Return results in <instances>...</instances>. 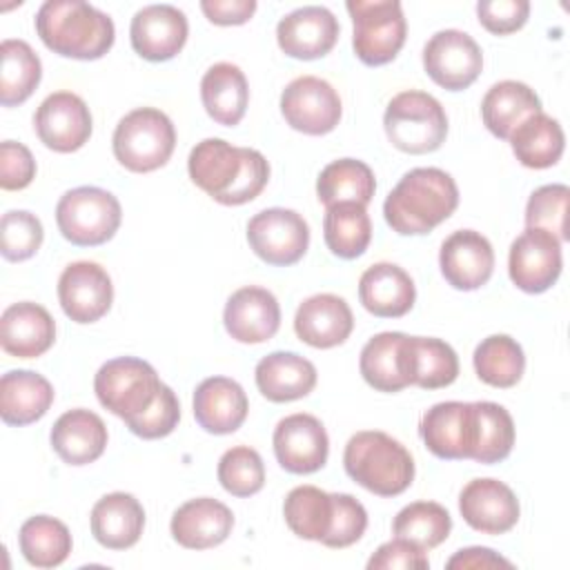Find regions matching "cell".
<instances>
[{"mask_svg": "<svg viewBox=\"0 0 570 570\" xmlns=\"http://www.w3.org/2000/svg\"><path fill=\"white\" fill-rule=\"evenodd\" d=\"M160 379L156 370L136 356H118L100 365L94 379V392L102 407L125 423L145 414L158 396Z\"/></svg>", "mask_w": 570, "mask_h": 570, "instance_id": "8", "label": "cell"}, {"mask_svg": "<svg viewBox=\"0 0 570 570\" xmlns=\"http://www.w3.org/2000/svg\"><path fill=\"white\" fill-rule=\"evenodd\" d=\"M200 9L209 22L229 27V24L247 22L256 11V2L254 0H203Z\"/></svg>", "mask_w": 570, "mask_h": 570, "instance_id": "53", "label": "cell"}, {"mask_svg": "<svg viewBox=\"0 0 570 570\" xmlns=\"http://www.w3.org/2000/svg\"><path fill=\"white\" fill-rule=\"evenodd\" d=\"M247 240L261 261L287 267L298 263L307 252L309 227L298 212L269 207L249 218Z\"/></svg>", "mask_w": 570, "mask_h": 570, "instance_id": "10", "label": "cell"}, {"mask_svg": "<svg viewBox=\"0 0 570 570\" xmlns=\"http://www.w3.org/2000/svg\"><path fill=\"white\" fill-rule=\"evenodd\" d=\"M116 160L136 174L163 167L176 147L169 116L156 107H138L120 118L111 138Z\"/></svg>", "mask_w": 570, "mask_h": 570, "instance_id": "5", "label": "cell"}, {"mask_svg": "<svg viewBox=\"0 0 570 570\" xmlns=\"http://www.w3.org/2000/svg\"><path fill=\"white\" fill-rule=\"evenodd\" d=\"M425 448L445 461L470 459L474 445L472 403L443 401L432 405L419 425Z\"/></svg>", "mask_w": 570, "mask_h": 570, "instance_id": "20", "label": "cell"}, {"mask_svg": "<svg viewBox=\"0 0 570 570\" xmlns=\"http://www.w3.org/2000/svg\"><path fill=\"white\" fill-rule=\"evenodd\" d=\"M541 111V98L525 82L501 80L492 85L481 102V118L490 134L508 140L510 134L530 116Z\"/></svg>", "mask_w": 570, "mask_h": 570, "instance_id": "34", "label": "cell"}, {"mask_svg": "<svg viewBox=\"0 0 570 570\" xmlns=\"http://www.w3.org/2000/svg\"><path fill=\"white\" fill-rule=\"evenodd\" d=\"M178 421H180V403L174 390L163 383L151 407L145 414L127 421V428L140 439H163L174 432Z\"/></svg>", "mask_w": 570, "mask_h": 570, "instance_id": "48", "label": "cell"}, {"mask_svg": "<svg viewBox=\"0 0 570 570\" xmlns=\"http://www.w3.org/2000/svg\"><path fill=\"white\" fill-rule=\"evenodd\" d=\"M439 265L443 278L454 289L472 292L490 281L494 249L483 234L474 229H456L443 240Z\"/></svg>", "mask_w": 570, "mask_h": 570, "instance_id": "19", "label": "cell"}, {"mask_svg": "<svg viewBox=\"0 0 570 570\" xmlns=\"http://www.w3.org/2000/svg\"><path fill=\"white\" fill-rule=\"evenodd\" d=\"M463 521L483 534H503L519 521L521 508L517 494L497 479H474L459 497Z\"/></svg>", "mask_w": 570, "mask_h": 570, "instance_id": "21", "label": "cell"}, {"mask_svg": "<svg viewBox=\"0 0 570 570\" xmlns=\"http://www.w3.org/2000/svg\"><path fill=\"white\" fill-rule=\"evenodd\" d=\"M423 69L439 87L461 91L479 78L483 69V53L470 33L443 29L423 47Z\"/></svg>", "mask_w": 570, "mask_h": 570, "instance_id": "11", "label": "cell"}, {"mask_svg": "<svg viewBox=\"0 0 570 570\" xmlns=\"http://www.w3.org/2000/svg\"><path fill=\"white\" fill-rule=\"evenodd\" d=\"M45 232L36 214L27 209H11L0 220V252L7 261L20 263L31 258L42 245Z\"/></svg>", "mask_w": 570, "mask_h": 570, "instance_id": "46", "label": "cell"}, {"mask_svg": "<svg viewBox=\"0 0 570 570\" xmlns=\"http://www.w3.org/2000/svg\"><path fill=\"white\" fill-rule=\"evenodd\" d=\"M189 178L220 205L254 200L269 180V163L249 147H234L223 138L200 140L187 160Z\"/></svg>", "mask_w": 570, "mask_h": 570, "instance_id": "1", "label": "cell"}, {"mask_svg": "<svg viewBox=\"0 0 570 570\" xmlns=\"http://www.w3.org/2000/svg\"><path fill=\"white\" fill-rule=\"evenodd\" d=\"M474 445L470 459L483 465L508 459L514 445V421L510 412L492 401H474Z\"/></svg>", "mask_w": 570, "mask_h": 570, "instance_id": "39", "label": "cell"}, {"mask_svg": "<svg viewBox=\"0 0 570 570\" xmlns=\"http://www.w3.org/2000/svg\"><path fill=\"white\" fill-rule=\"evenodd\" d=\"M187 33V18L174 4H147L136 11L129 27L134 51L149 62L174 58L185 47Z\"/></svg>", "mask_w": 570, "mask_h": 570, "instance_id": "17", "label": "cell"}, {"mask_svg": "<svg viewBox=\"0 0 570 570\" xmlns=\"http://www.w3.org/2000/svg\"><path fill=\"white\" fill-rule=\"evenodd\" d=\"M36 33L58 56L102 58L116 38L114 20L82 0H47L36 13Z\"/></svg>", "mask_w": 570, "mask_h": 570, "instance_id": "3", "label": "cell"}, {"mask_svg": "<svg viewBox=\"0 0 570 570\" xmlns=\"http://www.w3.org/2000/svg\"><path fill=\"white\" fill-rule=\"evenodd\" d=\"M354 330V316L345 298L336 294H314L305 298L294 316L296 336L318 350L336 347Z\"/></svg>", "mask_w": 570, "mask_h": 570, "instance_id": "23", "label": "cell"}, {"mask_svg": "<svg viewBox=\"0 0 570 570\" xmlns=\"http://www.w3.org/2000/svg\"><path fill=\"white\" fill-rule=\"evenodd\" d=\"M476 376L492 387H512L521 381L525 370V356L521 345L508 334H492L483 338L474 350Z\"/></svg>", "mask_w": 570, "mask_h": 570, "instance_id": "43", "label": "cell"}, {"mask_svg": "<svg viewBox=\"0 0 570 570\" xmlns=\"http://www.w3.org/2000/svg\"><path fill=\"white\" fill-rule=\"evenodd\" d=\"M479 22L494 36H508L521 29L530 16L528 0H481L476 4Z\"/></svg>", "mask_w": 570, "mask_h": 570, "instance_id": "50", "label": "cell"}, {"mask_svg": "<svg viewBox=\"0 0 570 570\" xmlns=\"http://www.w3.org/2000/svg\"><path fill=\"white\" fill-rule=\"evenodd\" d=\"M200 100L209 118L218 125H238L249 102V87L245 73L232 62L212 65L200 80Z\"/></svg>", "mask_w": 570, "mask_h": 570, "instance_id": "33", "label": "cell"}, {"mask_svg": "<svg viewBox=\"0 0 570 570\" xmlns=\"http://www.w3.org/2000/svg\"><path fill=\"white\" fill-rule=\"evenodd\" d=\"M247 394L227 376H209L194 392L196 423L209 434H232L247 419Z\"/></svg>", "mask_w": 570, "mask_h": 570, "instance_id": "26", "label": "cell"}, {"mask_svg": "<svg viewBox=\"0 0 570 570\" xmlns=\"http://www.w3.org/2000/svg\"><path fill=\"white\" fill-rule=\"evenodd\" d=\"M56 341L51 314L31 301L9 305L0 316V345L18 358L42 356Z\"/></svg>", "mask_w": 570, "mask_h": 570, "instance_id": "24", "label": "cell"}, {"mask_svg": "<svg viewBox=\"0 0 570 570\" xmlns=\"http://www.w3.org/2000/svg\"><path fill=\"white\" fill-rule=\"evenodd\" d=\"M358 298L370 314L379 318H399L412 309L416 287L403 267L394 263H376L361 274Z\"/></svg>", "mask_w": 570, "mask_h": 570, "instance_id": "28", "label": "cell"}, {"mask_svg": "<svg viewBox=\"0 0 570 570\" xmlns=\"http://www.w3.org/2000/svg\"><path fill=\"white\" fill-rule=\"evenodd\" d=\"M281 114L292 129L307 136H323L338 125L343 105L327 80L301 76L283 89Z\"/></svg>", "mask_w": 570, "mask_h": 570, "instance_id": "12", "label": "cell"}, {"mask_svg": "<svg viewBox=\"0 0 570 570\" xmlns=\"http://www.w3.org/2000/svg\"><path fill=\"white\" fill-rule=\"evenodd\" d=\"M508 140L517 160L530 169H546L557 165L566 145L561 125L543 111L525 118Z\"/></svg>", "mask_w": 570, "mask_h": 570, "instance_id": "35", "label": "cell"}, {"mask_svg": "<svg viewBox=\"0 0 570 570\" xmlns=\"http://www.w3.org/2000/svg\"><path fill=\"white\" fill-rule=\"evenodd\" d=\"M53 403L51 383L31 370H11L0 379V416L7 425H29Z\"/></svg>", "mask_w": 570, "mask_h": 570, "instance_id": "32", "label": "cell"}, {"mask_svg": "<svg viewBox=\"0 0 570 570\" xmlns=\"http://www.w3.org/2000/svg\"><path fill=\"white\" fill-rule=\"evenodd\" d=\"M343 465L352 481L379 497H396L414 481V459L396 439L379 430L350 436Z\"/></svg>", "mask_w": 570, "mask_h": 570, "instance_id": "4", "label": "cell"}, {"mask_svg": "<svg viewBox=\"0 0 570 570\" xmlns=\"http://www.w3.org/2000/svg\"><path fill=\"white\" fill-rule=\"evenodd\" d=\"M354 36L356 58L367 67L387 65L396 58L405 42L407 22L399 0H350L347 4Z\"/></svg>", "mask_w": 570, "mask_h": 570, "instance_id": "9", "label": "cell"}, {"mask_svg": "<svg viewBox=\"0 0 570 570\" xmlns=\"http://www.w3.org/2000/svg\"><path fill=\"white\" fill-rule=\"evenodd\" d=\"M36 176V160L31 151L16 140L0 145V187L7 191L24 189Z\"/></svg>", "mask_w": 570, "mask_h": 570, "instance_id": "51", "label": "cell"}, {"mask_svg": "<svg viewBox=\"0 0 570 570\" xmlns=\"http://www.w3.org/2000/svg\"><path fill=\"white\" fill-rule=\"evenodd\" d=\"M258 392L272 403H287L307 396L316 385V367L296 352H272L254 372Z\"/></svg>", "mask_w": 570, "mask_h": 570, "instance_id": "30", "label": "cell"}, {"mask_svg": "<svg viewBox=\"0 0 570 570\" xmlns=\"http://www.w3.org/2000/svg\"><path fill=\"white\" fill-rule=\"evenodd\" d=\"M459 376V356L441 338L410 336V383L423 390L448 387Z\"/></svg>", "mask_w": 570, "mask_h": 570, "instance_id": "42", "label": "cell"}, {"mask_svg": "<svg viewBox=\"0 0 570 570\" xmlns=\"http://www.w3.org/2000/svg\"><path fill=\"white\" fill-rule=\"evenodd\" d=\"M0 102L13 107L24 102L38 87L42 65L24 40H2L0 45Z\"/></svg>", "mask_w": 570, "mask_h": 570, "instance_id": "40", "label": "cell"}, {"mask_svg": "<svg viewBox=\"0 0 570 570\" xmlns=\"http://www.w3.org/2000/svg\"><path fill=\"white\" fill-rule=\"evenodd\" d=\"M365 383L379 392H401L410 383V336L401 332H381L372 336L358 358Z\"/></svg>", "mask_w": 570, "mask_h": 570, "instance_id": "25", "label": "cell"}, {"mask_svg": "<svg viewBox=\"0 0 570 570\" xmlns=\"http://www.w3.org/2000/svg\"><path fill=\"white\" fill-rule=\"evenodd\" d=\"M223 323L238 343H265L281 327V307L269 289L247 285L227 298Z\"/></svg>", "mask_w": 570, "mask_h": 570, "instance_id": "22", "label": "cell"}, {"mask_svg": "<svg viewBox=\"0 0 570 570\" xmlns=\"http://www.w3.org/2000/svg\"><path fill=\"white\" fill-rule=\"evenodd\" d=\"M430 561L425 550L394 537L383 543L367 561V570H428Z\"/></svg>", "mask_w": 570, "mask_h": 570, "instance_id": "52", "label": "cell"}, {"mask_svg": "<svg viewBox=\"0 0 570 570\" xmlns=\"http://www.w3.org/2000/svg\"><path fill=\"white\" fill-rule=\"evenodd\" d=\"M383 127L396 149L405 154H430L445 142L448 116L434 96L407 89L387 102Z\"/></svg>", "mask_w": 570, "mask_h": 570, "instance_id": "6", "label": "cell"}, {"mask_svg": "<svg viewBox=\"0 0 570 570\" xmlns=\"http://www.w3.org/2000/svg\"><path fill=\"white\" fill-rule=\"evenodd\" d=\"M18 543L31 566L56 568L71 552V532L62 521L49 514H36L22 523Z\"/></svg>", "mask_w": 570, "mask_h": 570, "instance_id": "41", "label": "cell"}, {"mask_svg": "<svg viewBox=\"0 0 570 570\" xmlns=\"http://www.w3.org/2000/svg\"><path fill=\"white\" fill-rule=\"evenodd\" d=\"M452 530L450 512L434 501H414L399 510L392 523V532L399 539L414 543L421 550H432L441 546Z\"/></svg>", "mask_w": 570, "mask_h": 570, "instance_id": "44", "label": "cell"}, {"mask_svg": "<svg viewBox=\"0 0 570 570\" xmlns=\"http://www.w3.org/2000/svg\"><path fill=\"white\" fill-rule=\"evenodd\" d=\"M274 454L283 470L312 474L327 463L330 439L323 423L305 412L289 414L274 428Z\"/></svg>", "mask_w": 570, "mask_h": 570, "instance_id": "14", "label": "cell"}, {"mask_svg": "<svg viewBox=\"0 0 570 570\" xmlns=\"http://www.w3.org/2000/svg\"><path fill=\"white\" fill-rule=\"evenodd\" d=\"M51 448L69 465L94 463L107 448L105 421L85 407H76L58 416L51 428Z\"/></svg>", "mask_w": 570, "mask_h": 570, "instance_id": "29", "label": "cell"}, {"mask_svg": "<svg viewBox=\"0 0 570 570\" xmlns=\"http://www.w3.org/2000/svg\"><path fill=\"white\" fill-rule=\"evenodd\" d=\"M145 528V510L134 494L111 492L91 508V534L109 550L131 548Z\"/></svg>", "mask_w": 570, "mask_h": 570, "instance_id": "31", "label": "cell"}, {"mask_svg": "<svg viewBox=\"0 0 570 570\" xmlns=\"http://www.w3.org/2000/svg\"><path fill=\"white\" fill-rule=\"evenodd\" d=\"M338 33L341 27L334 13L318 4L294 9L276 24L278 47L298 60L323 58L334 49Z\"/></svg>", "mask_w": 570, "mask_h": 570, "instance_id": "18", "label": "cell"}, {"mask_svg": "<svg viewBox=\"0 0 570 570\" xmlns=\"http://www.w3.org/2000/svg\"><path fill=\"white\" fill-rule=\"evenodd\" d=\"M33 127L45 147L69 154L89 140L91 114L80 96L71 91H56L36 109Z\"/></svg>", "mask_w": 570, "mask_h": 570, "instance_id": "15", "label": "cell"}, {"mask_svg": "<svg viewBox=\"0 0 570 570\" xmlns=\"http://www.w3.org/2000/svg\"><path fill=\"white\" fill-rule=\"evenodd\" d=\"M459 205L454 178L439 167H416L403 174L383 203L385 223L401 236L430 234Z\"/></svg>", "mask_w": 570, "mask_h": 570, "instance_id": "2", "label": "cell"}, {"mask_svg": "<svg viewBox=\"0 0 570 570\" xmlns=\"http://www.w3.org/2000/svg\"><path fill=\"white\" fill-rule=\"evenodd\" d=\"M323 238L327 249L345 261L358 258L372 240V220L363 205L336 203L325 207Z\"/></svg>", "mask_w": 570, "mask_h": 570, "instance_id": "37", "label": "cell"}, {"mask_svg": "<svg viewBox=\"0 0 570 570\" xmlns=\"http://www.w3.org/2000/svg\"><path fill=\"white\" fill-rule=\"evenodd\" d=\"M283 514L296 537L323 543L334 521V494L316 485H298L285 497Z\"/></svg>", "mask_w": 570, "mask_h": 570, "instance_id": "38", "label": "cell"}, {"mask_svg": "<svg viewBox=\"0 0 570 570\" xmlns=\"http://www.w3.org/2000/svg\"><path fill=\"white\" fill-rule=\"evenodd\" d=\"M450 570H488V568H512V563L508 559H503L501 554H497L490 548H481V546H472V548H463L459 552H454L448 563Z\"/></svg>", "mask_w": 570, "mask_h": 570, "instance_id": "54", "label": "cell"}, {"mask_svg": "<svg viewBox=\"0 0 570 570\" xmlns=\"http://www.w3.org/2000/svg\"><path fill=\"white\" fill-rule=\"evenodd\" d=\"M376 191L372 169L356 158H341L323 167L316 178V196L330 207L336 203H356L367 207Z\"/></svg>", "mask_w": 570, "mask_h": 570, "instance_id": "36", "label": "cell"}, {"mask_svg": "<svg viewBox=\"0 0 570 570\" xmlns=\"http://www.w3.org/2000/svg\"><path fill=\"white\" fill-rule=\"evenodd\" d=\"M568 196H570V189L568 185H561V183H552L534 189L525 205V225L546 229L563 243Z\"/></svg>", "mask_w": 570, "mask_h": 570, "instance_id": "47", "label": "cell"}, {"mask_svg": "<svg viewBox=\"0 0 570 570\" xmlns=\"http://www.w3.org/2000/svg\"><path fill=\"white\" fill-rule=\"evenodd\" d=\"M234 528L232 510L209 497L183 503L171 517V537L189 550H207L223 543Z\"/></svg>", "mask_w": 570, "mask_h": 570, "instance_id": "27", "label": "cell"}, {"mask_svg": "<svg viewBox=\"0 0 570 570\" xmlns=\"http://www.w3.org/2000/svg\"><path fill=\"white\" fill-rule=\"evenodd\" d=\"M218 481L234 497H252L265 485V465L254 448H229L218 461Z\"/></svg>", "mask_w": 570, "mask_h": 570, "instance_id": "45", "label": "cell"}, {"mask_svg": "<svg viewBox=\"0 0 570 570\" xmlns=\"http://www.w3.org/2000/svg\"><path fill=\"white\" fill-rule=\"evenodd\" d=\"M332 494H334V521L323 546L347 548L363 537L367 528V512L363 503L352 494H345V492H332Z\"/></svg>", "mask_w": 570, "mask_h": 570, "instance_id": "49", "label": "cell"}, {"mask_svg": "<svg viewBox=\"0 0 570 570\" xmlns=\"http://www.w3.org/2000/svg\"><path fill=\"white\" fill-rule=\"evenodd\" d=\"M58 301L62 312L76 323L102 318L114 301L109 274L91 261H78L62 269L58 278Z\"/></svg>", "mask_w": 570, "mask_h": 570, "instance_id": "16", "label": "cell"}, {"mask_svg": "<svg viewBox=\"0 0 570 570\" xmlns=\"http://www.w3.org/2000/svg\"><path fill=\"white\" fill-rule=\"evenodd\" d=\"M122 209L118 198L100 187H76L60 196L56 223L60 234L78 247L107 243L120 227Z\"/></svg>", "mask_w": 570, "mask_h": 570, "instance_id": "7", "label": "cell"}, {"mask_svg": "<svg viewBox=\"0 0 570 570\" xmlns=\"http://www.w3.org/2000/svg\"><path fill=\"white\" fill-rule=\"evenodd\" d=\"M561 267V240L546 229L525 227L510 245L508 272L521 292L541 294L550 289L557 283Z\"/></svg>", "mask_w": 570, "mask_h": 570, "instance_id": "13", "label": "cell"}]
</instances>
